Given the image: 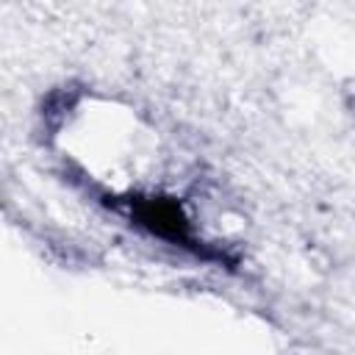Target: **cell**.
I'll return each mask as SVG.
<instances>
[{
    "mask_svg": "<svg viewBox=\"0 0 355 355\" xmlns=\"http://www.w3.org/2000/svg\"><path fill=\"white\" fill-rule=\"evenodd\" d=\"M122 208L128 211V219L133 225H139L141 230H147L150 236L169 241L180 250L194 252L197 258H222L216 255L208 244H202L194 233V222L189 219V214L183 211V205L175 197H164V194H130L128 200H122Z\"/></svg>",
    "mask_w": 355,
    "mask_h": 355,
    "instance_id": "obj_1",
    "label": "cell"
}]
</instances>
